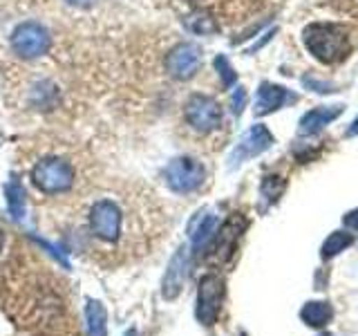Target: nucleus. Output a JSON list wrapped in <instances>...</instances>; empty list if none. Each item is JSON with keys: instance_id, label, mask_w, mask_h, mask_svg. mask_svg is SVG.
<instances>
[{"instance_id": "nucleus-22", "label": "nucleus", "mask_w": 358, "mask_h": 336, "mask_svg": "<svg viewBox=\"0 0 358 336\" xmlns=\"http://www.w3.org/2000/svg\"><path fill=\"white\" fill-rule=\"evenodd\" d=\"M72 7H78V9H87V7H92L96 5V0H67Z\"/></svg>"}, {"instance_id": "nucleus-21", "label": "nucleus", "mask_w": 358, "mask_h": 336, "mask_svg": "<svg viewBox=\"0 0 358 336\" xmlns=\"http://www.w3.org/2000/svg\"><path fill=\"white\" fill-rule=\"evenodd\" d=\"M345 224H347L350 229H356V231H358V209L352 211V213H347V216H345Z\"/></svg>"}, {"instance_id": "nucleus-20", "label": "nucleus", "mask_w": 358, "mask_h": 336, "mask_svg": "<svg viewBox=\"0 0 358 336\" xmlns=\"http://www.w3.org/2000/svg\"><path fill=\"white\" fill-rule=\"evenodd\" d=\"M231 106H233V112L235 115H240L246 106V90L244 88H235L233 90V97H231Z\"/></svg>"}, {"instance_id": "nucleus-25", "label": "nucleus", "mask_w": 358, "mask_h": 336, "mask_svg": "<svg viewBox=\"0 0 358 336\" xmlns=\"http://www.w3.org/2000/svg\"><path fill=\"white\" fill-rule=\"evenodd\" d=\"M320 336H331V334H327V332H324V334H320Z\"/></svg>"}, {"instance_id": "nucleus-2", "label": "nucleus", "mask_w": 358, "mask_h": 336, "mask_svg": "<svg viewBox=\"0 0 358 336\" xmlns=\"http://www.w3.org/2000/svg\"><path fill=\"white\" fill-rule=\"evenodd\" d=\"M31 182L48 195L65 193L74 182V171L65 160L48 157V160L36 162V166L31 168Z\"/></svg>"}, {"instance_id": "nucleus-12", "label": "nucleus", "mask_w": 358, "mask_h": 336, "mask_svg": "<svg viewBox=\"0 0 358 336\" xmlns=\"http://www.w3.org/2000/svg\"><path fill=\"white\" fill-rule=\"evenodd\" d=\"M287 99H294V97H289L285 88H280L275 83H262L255 99V115H268V112L285 106Z\"/></svg>"}, {"instance_id": "nucleus-4", "label": "nucleus", "mask_w": 358, "mask_h": 336, "mask_svg": "<svg viewBox=\"0 0 358 336\" xmlns=\"http://www.w3.org/2000/svg\"><path fill=\"white\" fill-rule=\"evenodd\" d=\"M11 50L20 59H38L50 50V31L41 22H20L11 34Z\"/></svg>"}, {"instance_id": "nucleus-23", "label": "nucleus", "mask_w": 358, "mask_h": 336, "mask_svg": "<svg viewBox=\"0 0 358 336\" xmlns=\"http://www.w3.org/2000/svg\"><path fill=\"white\" fill-rule=\"evenodd\" d=\"M356 132H358V119L352 123V128H350V134H356Z\"/></svg>"}, {"instance_id": "nucleus-13", "label": "nucleus", "mask_w": 358, "mask_h": 336, "mask_svg": "<svg viewBox=\"0 0 358 336\" xmlns=\"http://www.w3.org/2000/svg\"><path fill=\"white\" fill-rule=\"evenodd\" d=\"M300 318L305 321L309 328H324L334 318V307L324 300H311L305 302V307L300 309Z\"/></svg>"}, {"instance_id": "nucleus-11", "label": "nucleus", "mask_w": 358, "mask_h": 336, "mask_svg": "<svg viewBox=\"0 0 358 336\" xmlns=\"http://www.w3.org/2000/svg\"><path fill=\"white\" fill-rule=\"evenodd\" d=\"M343 115V106H324V108H313L305 117L300 119V134H316L324 126H329L334 119Z\"/></svg>"}, {"instance_id": "nucleus-10", "label": "nucleus", "mask_w": 358, "mask_h": 336, "mask_svg": "<svg viewBox=\"0 0 358 336\" xmlns=\"http://www.w3.org/2000/svg\"><path fill=\"white\" fill-rule=\"evenodd\" d=\"M246 229V220L242 216H233L227 224L222 227V231L217 233L215 242H213V253H215V258H220V260H227V258L233 253L235 249V242L240 240V235L244 233Z\"/></svg>"}, {"instance_id": "nucleus-3", "label": "nucleus", "mask_w": 358, "mask_h": 336, "mask_svg": "<svg viewBox=\"0 0 358 336\" xmlns=\"http://www.w3.org/2000/svg\"><path fill=\"white\" fill-rule=\"evenodd\" d=\"M121 224H123V213L121 206L115 200H101L90 209L87 216V227L103 242H115L121 235Z\"/></svg>"}, {"instance_id": "nucleus-17", "label": "nucleus", "mask_w": 358, "mask_h": 336, "mask_svg": "<svg viewBox=\"0 0 358 336\" xmlns=\"http://www.w3.org/2000/svg\"><path fill=\"white\" fill-rule=\"evenodd\" d=\"M285 179L282 177H264V182H262V197H266L268 202H275L280 195H282V190H285Z\"/></svg>"}, {"instance_id": "nucleus-5", "label": "nucleus", "mask_w": 358, "mask_h": 336, "mask_svg": "<svg viewBox=\"0 0 358 336\" xmlns=\"http://www.w3.org/2000/svg\"><path fill=\"white\" fill-rule=\"evenodd\" d=\"M166 182L175 193H190L204 184L206 171L193 157H177L166 166Z\"/></svg>"}, {"instance_id": "nucleus-15", "label": "nucleus", "mask_w": 358, "mask_h": 336, "mask_svg": "<svg viewBox=\"0 0 358 336\" xmlns=\"http://www.w3.org/2000/svg\"><path fill=\"white\" fill-rule=\"evenodd\" d=\"M7 200H9V209L14 213V218H22V213H25V188L20 186L18 179H11V184L7 188Z\"/></svg>"}, {"instance_id": "nucleus-24", "label": "nucleus", "mask_w": 358, "mask_h": 336, "mask_svg": "<svg viewBox=\"0 0 358 336\" xmlns=\"http://www.w3.org/2000/svg\"><path fill=\"white\" fill-rule=\"evenodd\" d=\"M3 246H5V233L0 231V251H3Z\"/></svg>"}, {"instance_id": "nucleus-8", "label": "nucleus", "mask_w": 358, "mask_h": 336, "mask_svg": "<svg viewBox=\"0 0 358 336\" xmlns=\"http://www.w3.org/2000/svg\"><path fill=\"white\" fill-rule=\"evenodd\" d=\"M224 300V283L220 276H206L199 285V298H197V316L204 325L215 321L220 305Z\"/></svg>"}, {"instance_id": "nucleus-19", "label": "nucleus", "mask_w": 358, "mask_h": 336, "mask_svg": "<svg viewBox=\"0 0 358 336\" xmlns=\"http://www.w3.org/2000/svg\"><path fill=\"white\" fill-rule=\"evenodd\" d=\"M215 70L220 72L222 83L227 85V88H231V85L235 83V78H238V74H235L233 65L229 63L227 56H217V59H215Z\"/></svg>"}, {"instance_id": "nucleus-16", "label": "nucleus", "mask_w": 358, "mask_h": 336, "mask_svg": "<svg viewBox=\"0 0 358 336\" xmlns=\"http://www.w3.org/2000/svg\"><path fill=\"white\" fill-rule=\"evenodd\" d=\"M215 224H217V220L213 218V216H199L197 222L193 224V229H190V231H193V240H195L197 244H199V242H204V240L208 238V235H210L213 231H215Z\"/></svg>"}, {"instance_id": "nucleus-6", "label": "nucleus", "mask_w": 358, "mask_h": 336, "mask_svg": "<svg viewBox=\"0 0 358 336\" xmlns=\"http://www.w3.org/2000/svg\"><path fill=\"white\" fill-rule=\"evenodd\" d=\"M186 121L190 123V128L197 132H210L220 126L222 121V108L213 97L206 94H190L184 108Z\"/></svg>"}, {"instance_id": "nucleus-1", "label": "nucleus", "mask_w": 358, "mask_h": 336, "mask_svg": "<svg viewBox=\"0 0 358 336\" xmlns=\"http://www.w3.org/2000/svg\"><path fill=\"white\" fill-rule=\"evenodd\" d=\"M302 41H305L309 54H313V59L322 63H338L347 59L352 50L347 31L334 22H313L302 31Z\"/></svg>"}, {"instance_id": "nucleus-9", "label": "nucleus", "mask_w": 358, "mask_h": 336, "mask_svg": "<svg viewBox=\"0 0 358 336\" xmlns=\"http://www.w3.org/2000/svg\"><path fill=\"white\" fill-rule=\"evenodd\" d=\"M271 144H273V134L268 132L266 126L249 128L242 134L238 148H235L233 155H231V166H238V164H242L246 160H251V157H257L266 148H271Z\"/></svg>"}, {"instance_id": "nucleus-7", "label": "nucleus", "mask_w": 358, "mask_h": 336, "mask_svg": "<svg viewBox=\"0 0 358 336\" xmlns=\"http://www.w3.org/2000/svg\"><path fill=\"white\" fill-rule=\"evenodd\" d=\"M201 65V50L195 43H179L166 56V70L177 81L193 78Z\"/></svg>"}, {"instance_id": "nucleus-18", "label": "nucleus", "mask_w": 358, "mask_h": 336, "mask_svg": "<svg viewBox=\"0 0 358 336\" xmlns=\"http://www.w3.org/2000/svg\"><path fill=\"white\" fill-rule=\"evenodd\" d=\"M188 27L193 29L195 34H213L217 29L215 20H213L208 14H195L193 18L188 20Z\"/></svg>"}, {"instance_id": "nucleus-14", "label": "nucleus", "mask_w": 358, "mask_h": 336, "mask_svg": "<svg viewBox=\"0 0 358 336\" xmlns=\"http://www.w3.org/2000/svg\"><path fill=\"white\" fill-rule=\"evenodd\" d=\"M352 242H354V235L352 233H345V231L331 233L329 238H327V242H324L322 249H320L322 260H331L334 255H338L341 251H345Z\"/></svg>"}]
</instances>
